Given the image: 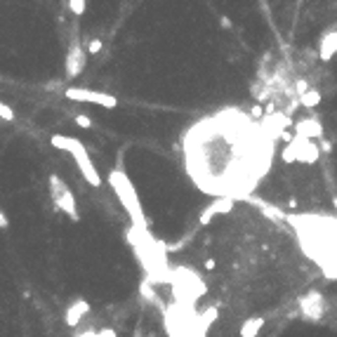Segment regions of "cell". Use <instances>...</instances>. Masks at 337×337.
<instances>
[{
	"mask_svg": "<svg viewBox=\"0 0 337 337\" xmlns=\"http://www.w3.org/2000/svg\"><path fill=\"white\" fill-rule=\"evenodd\" d=\"M276 141L260 109L224 106L184 132L186 174L207 196L248 198L271 172Z\"/></svg>",
	"mask_w": 337,
	"mask_h": 337,
	"instance_id": "obj_1",
	"label": "cell"
},
{
	"mask_svg": "<svg viewBox=\"0 0 337 337\" xmlns=\"http://www.w3.org/2000/svg\"><path fill=\"white\" fill-rule=\"evenodd\" d=\"M109 182H111V189L116 191L118 201L123 203V207H125V212L132 217L135 227L146 229V224H144V215H141L139 198H137V191H135V186H132L130 177L123 172V170H113V172L109 174Z\"/></svg>",
	"mask_w": 337,
	"mask_h": 337,
	"instance_id": "obj_2",
	"label": "cell"
},
{
	"mask_svg": "<svg viewBox=\"0 0 337 337\" xmlns=\"http://www.w3.org/2000/svg\"><path fill=\"white\" fill-rule=\"evenodd\" d=\"M52 146H57V149H64V151H68L71 156H73V161H76L78 170H80V174L85 177V182H90L92 186H99L101 184V177H99L97 168H95V163L90 161V156H87V149L80 144L78 139H73V137H62V135H55L52 137Z\"/></svg>",
	"mask_w": 337,
	"mask_h": 337,
	"instance_id": "obj_3",
	"label": "cell"
},
{
	"mask_svg": "<svg viewBox=\"0 0 337 337\" xmlns=\"http://www.w3.org/2000/svg\"><path fill=\"white\" fill-rule=\"evenodd\" d=\"M321 158V146L314 139H304V137H290L288 144L283 146L281 151V161L283 163H304V165H314Z\"/></svg>",
	"mask_w": 337,
	"mask_h": 337,
	"instance_id": "obj_4",
	"label": "cell"
},
{
	"mask_svg": "<svg viewBox=\"0 0 337 337\" xmlns=\"http://www.w3.org/2000/svg\"><path fill=\"white\" fill-rule=\"evenodd\" d=\"M47 186H50V198L55 201V205L66 212L71 219H78V205H76V198H73V191L68 189L64 179L59 174H50L47 179Z\"/></svg>",
	"mask_w": 337,
	"mask_h": 337,
	"instance_id": "obj_5",
	"label": "cell"
},
{
	"mask_svg": "<svg viewBox=\"0 0 337 337\" xmlns=\"http://www.w3.org/2000/svg\"><path fill=\"white\" fill-rule=\"evenodd\" d=\"M297 304H300V314H302V318H304V321H311V323H321L323 316H326V311H328L326 297H323L321 293H316V290L302 295Z\"/></svg>",
	"mask_w": 337,
	"mask_h": 337,
	"instance_id": "obj_6",
	"label": "cell"
},
{
	"mask_svg": "<svg viewBox=\"0 0 337 337\" xmlns=\"http://www.w3.org/2000/svg\"><path fill=\"white\" fill-rule=\"evenodd\" d=\"M66 97L73 99V101H92V104L106 106V109H116L118 106V99L116 97L104 95V92H95V90H85V87H68Z\"/></svg>",
	"mask_w": 337,
	"mask_h": 337,
	"instance_id": "obj_7",
	"label": "cell"
},
{
	"mask_svg": "<svg viewBox=\"0 0 337 337\" xmlns=\"http://www.w3.org/2000/svg\"><path fill=\"white\" fill-rule=\"evenodd\" d=\"M83 68H85V50L78 43H73L68 47V55H66V76L76 78L83 73Z\"/></svg>",
	"mask_w": 337,
	"mask_h": 337,
	"instance_id": "obj_8",
	"label": "cell"
},
{
	"mask_svg": "<svg viewBox=\"0 0 337 337\" xmlns=\"http://www.w3.org/2000/svg\"><path fill=\"white\" fill-rule=\"evenodd\" d=\"M234 203H236L234 198H215V201L203 210V215H201V224H207L215 215H227V212H231V210H234Z\"/></svg>",
	"mask_w": 337,
	"mask_h": 337,
	"instance_id": "obj_9",
	"label": "cell"
},
{
	"mask_svg": "<svg viewBox=\"0 0 337 337\" xmlns=\"http://www.w3.org/2000/svg\"><path fill=\"white\" fill-rule=\"evenodd\" d=\"M316 55H318L321 62H330V59L337 55V31H328L326 35L321 38Z\"/></svg>",
	"mask_w": 337,
	"mask_h": 337,
	"instance_id": "obj_10",
	"label": "cell"
},
{
	"mask_svg": "<svg viewBox=\"0 0 337 337\" xmlns=\"http://www.w3.org/2000/svg\"><path fill=\"white\" fill-rule=\"evenodd\" d=\"M262 328H264V316H252V318H248V321L240 326L238 335L240 337H257L262 333Z\"/></svg>",
	"mask_w": 337,
	"mask_h": 337,
	"instance_id": "obj_11",
	"label": "cell"
},
{
	"mask_svg": "<svg viewBox=\"0 0 337 337\" xmlns=\"http://www.w3.org/2000/svg\"><path fill=\"white\" fill-rule=\"evenodd\" d=\"M85 316H87V304L85 302H76V304L66 311V323H68V326H78Z\"/></svg>",
	"mask_w": 337,
	"mask_h": 337,
	"instance_id": "obj_12",
	"label": "cell"
},
{
	"mask_svg": "<svg viewBox=\"0 0 337 337\" xmlns=\"http://www.w3.org/2000/svg\"><path fill=\"white\" fill-rule=\"evenodd\" d=\"M68 7L73 10V14H83V10H85V0H68Z\"/></svg>",
	"mask_w": 337,
	"mask_h": 337,
	"instance_id": "obj_13",
	"label": "cell"
},
{
	"mask_svg": "<svg viewBox=\"0 0 337 337\" xmlns=\"http://www.w3.org/2000/svg\"><path fill=\"white\" fill-rule=\"evenodd\" d=\"M99 50H101V40H97V38H95V40H90V45H87V52H90V55H97Z\"/></svg>",
	"mask_w": 337,
	"mask_h": 337,
	"instance_id": "obj_14",
	"label": "cell"
},
{
	"mask_svg": "<svg viewBox=\"0 0 337 337\" xmlns=\"http://www.w3.org/2000/svg\"><path fill=\"white\" fill-rule=\"evenodd\" d=\"M76 123L80 128H90V125H92V120L87 118V116H76Z\"/></svg>",
	"mask_w": 337,
	"mask_h": 337,
	"instance_id": "obj_15",
	"label": "cell"
}]
</instances>
